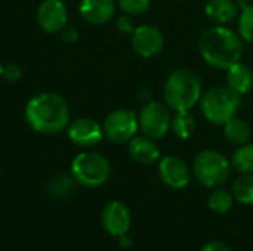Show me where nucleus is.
Here are the masks:
<instances>
[{
    "label": "nucleus",
    "mask_w": 253,
    "mask_h": 251,
    "mask_svg": "<svg viewBox=\"0 0 253 251\" xmlns=\"http://www.w3.org/2000/svg\"><path fill=\"white\" fill-rule=\"evenodd\" d=\"M22 77V68L15 64V62H9L3 65V71H1V78L9 81V83H15Z\"/></svg>",
    "instance_id": "nucleus-26"
},
{
    "label": "nucleus",
    "mask_w": 253,
    "mask_h": 251,
    "mask_svg": "<svg viewBox=\"0 0 253 251\" xmlns=\"http://www.w3.org/2000/svg\"><path fill=\"white\" fill-rule=\"evenodd\" d=\"M203 117L216 126H224L228 120L237 115L242 105V96L228 86H215L203 92L200 101Z\"/></svg>",
    "instance_id": "nucleus-4"
},
{
    "label": "nucleus",
    "mask_w": 253,
    "mask_h": 251,
    "mask_svg": "<svg viewBox=\"0 0 253 251\" xmlns=\"http://www.w3.org/2000/svg\"><path fill=\"white\" fill-rule=\"evenodd\" d=\"M104 136L113 143H127L139 130L138 117L130 109L111 111L102 123Z\"/></svg>",
    "instance_id": "nucleus-8"
},
{
    "label": "nucleus",
    "mask_w": 253,
    "mask_h": 251,
    "mask_svg": "<svg viewBox=\"0 0 253 251\" xmlns=\"http://www.w3.org/2000/svg\"><path fill=\"white\" fill-rule=\"evenodd\" d=\"M224 136L233 145H245L252 138V129L249 123L240 117H233L224 124Z\"/></svg>",
    "instance_id": "nucleus-18"
},
{
    "label": "nucleus",
    "mask_w": 253,
    "mask_h": 251,
    "mask_svg": "<svg viewBox=\"0 0 253 251\" xmlns=\"http://www.w3.org/2000/svg\"><path fill=\"white\" fill-rule=\"evenodd\" d=\"M68 139L82 148H92L98 145L104 138L102 124L89 117H82L71 121L67 127Z\"/></svg>",
    "instance_id": "nucleus-10"
},
{
    "label": "nucleus",
    "mask_w": 253,
    "mask_h": 251,
    "mask_svg": "<svg viewBox=\"0 0 253 251\" xmlns=\"http://www.w3.org/2000/svg\"><path fill=\"white\" fill-rule=\"evenodd\" d=\"M1 71H3V64L0 62V77H1Z\"/></svg>",
    "instance_id": "nucleus-31"
},
{
    "label": "nucleus",
    "mask_w": 253,
    "mask_h": 251,
    "mask_svg": "<svg viewBox=\"0 0 253 251\" xmlns=\"http://www.w3.org/2000/svg\"><path fill=\"white\" fill-rule=\"evenodd\" d=\"M73 186H74V179L70 178V176H65V175H61V176H56L53 178L49 185H47V189H49V194L55 198H62L65 195H68V192L73 191Z\"/></svg>",
    "instance_id": "nucleus-24"
},
{
    "label": "nucleus",
    "mask_w": 253,
    "mask_h": 251,
    "mask_svg": "<svg viewBox=\"0 0 253 251\" xmlns=\"http://www.w3.org/2000/svg\"><path fill=\"white\" fill-rule=\"evenodd\" d=\"M101 222L108 235L119 238L129 232L132 225V216L125 203L114 200L102 209Z\"/></svg>",
    "instance_id": "nucleus-12"
},
{
    "label": "nucleus",
    "mask_w": 253,
    "mask_h": 251,
    "mask_svg": "<svg viewBox=\"0 0 253 251\" xmlns=\"http://www.w3.org/2000/svg\"><path fill=\"white\" fill-rule=\"evenodd\" d=\"M159 176L168 188L182 189L191 180V170L182 158L166 155L159 161Z\"/></svg>",
    "instance_id": "nucleus-11"
},
{
    "label": "nucleus",
    "mask_w": 253,
    "mask_h": 251,
    "mask_svg": "<svg viewBox=\"0 0 253 251\" xmlns=\"http://www.w3.org/2000/svg\"><path fill=\"white\" fill-rule=\"evenodd\" d=\"M116 6L114 0H82L79 4V13L86 22L102 25L114 16Z\"/></svg>",
    "instance_id": "nucleus-14"
},
{
    "label": "nucleus",
    "mask_w": 253,
    "mask_h": 251,
    "mask_svg": "<svg viewBox=\"0 0 253 251\" xmlns=\"http://www.w3.org/2000/svg\"><path fill=\"white\" fill-rule=\"evenodd\" d=\"M199 52L202 59L211 67L228 70L242 59L245 44L240 34L224 25H213L202 33Z\"/></svg>",
    "instance_id": "nucleus-2"
},
{
    "label": "nucleus",
    "mask_w": 253,
    "mask_h": 251,
    "mask_svg": "<svg viewBox=\"0 0 253 251\" xmlns=\"http://www.w3.org/2000/svg\"><path fill=\"white\" fill-rule=\"evenodd\" d=\"M130 44L136 55L141 58L150 59L157 56L165 47L163 33L151 24L138 25L130 34Z\"/></svg>",
    "instance_id": "nucleus-9"
},
{
    "label": "nucleus",
    "mask_w": 253,
    "mask_h": 251,
    "mask_svg": "<svg viewBox=\"0 0 253 251\" xmlns=\"http://www.w3.org/2000/svg\"><path fill=\"white\" fill-rule=\"evenodd\" d=\"M225 71H227V75H225L227 86L231 90H234L237 95L243 96V95H248L252 90L253 71L249 65L239 61Z\"/></svg>",
    "instance_id": "nucleus-16"
},
{
    "label": "nucleus",
    "mask_w": 253,
    "mask_h": 251,
    "mask_svg": "<svg viewBox=\"0 0 253 251\" xmlns=\"http://www.w3.org/2000/svg\"><path fill=\"white\" fill-rule=\"evenodd\" d=\"M24 117L34 132L42 135H56L65 130L70 124V107L59 93L42 92L27 102Z\"/></svg>",
    "instance_id": "nucleus-1"
},
{
    "label": "nucleus",
    "mask_w": 253,
    "mask_h": 251,
    "mask_svg": "<svg viewBox=\"0 0 253 251\" xmlns=\"http://www.w3.org/2000/svg\"><path fill=\"white\" fill-rule=\"evenodd\" d=\"M234 200L240 204L251 206L253 204V173L242 175L236 179L231 188Z\"/></svg>",
    "instance_id": "nucleus-20"
},
{
    "label": "nucleus",
    "mask_w": 253,
    "mask_h": 251,
    "mask_svg": "<svg viewBox=\"0 0 253 251\" xmlns=\"http://www.w3.org/2000/svg\"><path fill=\"white\" fill-rule=\"evenodd\" d=\"M200 251H233V250H231L225 243H222V241H211V243L205 244Z\"/></svg>",
    "instance_id": "nucleus-29"
},
{
    "label": "nucleus",
    "mask_w": 253,
    "mask_h": 251,
    "mask_svg": "<svg viewBox=\"0 0 253 251\" xmlns=\"http://www.w3.org/2000/svg\"><path fill=\"white\" fill-rule=\"evenodd\" d=\"M116 28H117L120 33H123V34H132V33L135 31L136 27H135V22H133L132 16L123 13V15H120V16L117 18V21H116Z\"/></svg>",
    "instance_id": "nucleus-27"
},
{
    "label": "nucleus",
    "mask_w": 253,
    "mask_h": 251,
    "mask_svg": "<svg viewBox=\"0 0 253 251\" xmlns=\"http://www.w3.org/2000/svg\"><path fill=\"white\" fill-rule=\"evenodd\" d=\"M234 203V197L230 191L222 188H213V191L208 197V207L211 212L216 215H224L231 210Z\"/></svg>",
    "instance_id": "nucleus-21"
},
{
    "label": "nucleus",
    "mask_w": 253,
    "mask_h": 251,
    "mask_svg": "<svg viewBox=\"0 0 253 251\" xmlns=\"http://www.w3.org/2000/svg\"><path fill=\"white\" fill-rule=\"evenodd\" d=\"M239 34L243 40L253 43V4L243 6L239 13Z\"/></svg>",
    "instance_id": "nucleus-23"
},
{
    "label": "nucleus",
    "mask_w": 253,
    "mask_h": 251,
    "mask_svg": "<svg viewBox=\"0 0 253 251\" xmlns=\"http://www.w3.org/2000/svg\"><path fill=\"white\" fill-rule=\"evenodd\" d=\"M231 167L242 175L253 173V143L248 142L234 151L231 157Z\"/></svg>",
    "instance_id": "nucleus-22"
},
{
    "label": "nucleus",
    "mask_w": 253,
    "mask_h": 251,
    "mask_svg": "<svg viewBox=\"0 0 253 251\" xmlns=\"http://www.w3.org/2000/svg\"><path fill=\"white\" fill-rule=\"evenodd\" d=\"M203 95V86L197 74L187 68L173 70L163 86L165 104L172 111H190L199 104Z\"/></svg>",
    "instance_id": "nucleus-3"
},
{
    "label": "nucleus",
    "mask_w": 253,
    "mask_h": 251,
    "mask_svg": "<svg viewBox=\"0 0 253 251\" xmlns=\"http://www.w3.org/2000/svg\"><path fill=\"white\" fill-rule=\"evenodd\" d=\"M197 129L196 118L190 111H176L170 121V132L181 141L190 139Z\"/></svg>",
    "instance_id": "nucleus-19"
},
{
    "label": "nucleus",
    "mask_w": 253,
    "mask_h": 251,
    "mask_svg": "<svg viewBox=\"0 0 253 251\" xmlns=\"http://www.w3.org/2000/svg\"><path fill=\"white\" fill-rule=\"evenodd\" d=\"M111 176L110 161L99 152L84 151L71 161V178L84 188L102 186Z\"/></svg>",
    "instance_id": "nucleus-5"
},
{
    "label": "nucleus",
    "mask_w": 253,
    "mask_h": 251,
    "mask_svg": "<svg viewBox=\"0 0 253 251\" xmlns=\"http://www.w3.org/2000/svg\"><path fill=\"white\" fill-rule=\"evenodd\" d=\"M239 4L234 0H209L205 13L215 25H227L239 16Z\"/></svg>",
    "instance_id": "nucleus-17"
},
{
    "label": "nucleus",
    "mask_w": 253,
    "mask_h": 251,
    "mask_svg": "<svg viewBox=\"0 0 253 251\" xmlns=\"http://www.w3.org/2000/svg\"><path fill=\"white\" fill-rule=\"evenodd\" d=\"M130 158L139 164H154L160 158V149L154 139L148 136H135L127 142Z\"/></svg>",
    "instance_id": "nucleus-15"
},
{
    "label": "nucleus",
    "mask_w": 253,
    "mask_h": 251,
    "mask_svg": "<svg viewBox=\"0 0 253 251\" xmlns=\"http://www.w3.org/2000/svg\"><path fill=\"white\" fill-rule=\"evenodd\" d=\"M59 33H61L62 41H65V43H74L79 38V30L73 25H68V24Z\"/></svg>",
    "instance_id": "nucleus-28"
},
{
    "label": "nucleus",
    "mask_w": 253,
    "mask_h": 251,
    "mask_svg": "<svg viewBox=\"0 0 253 251\" xmlns=\"http://www.w3.org/2000/svg\"><path fill=\"white\" fill-rule=\"evenodd\" d=\"M117 6L126 15L141 16L150 9L151 0H117Z\"/></svg>",
    "instance_id": "nucleus-25"
},
{
    "label": "nucleus",
    "mask_w": 253,
    "mask_h": 251,
    "mask_svg": "<svg viewBox=\"0 0 253 251\" xmlns=\"http://www.w3.org/2000/svg\"><path fill=\"white\" fill-rule=\"evenodd\" d=\"M119 240H120V246H122V247H130V246H132V240L127 237V234L119 237Z\"/></svg>",
    "instance_id": "nucleus-30"
},
{
    "label": "nucleus",
    "mask_w": 253,
    "mask_h": 251,
    "mask_svg": "<svg viewBox=\"0 0 253 251\" xmlns=\"http://www.w3.org/2000/svg\"><path fill=\"white\" fill-rule=\"evenodd\" d=\"M40 28L46 33H59L68 24V9L62 0H43L36 13Z\"/></svg>",
    "instance_id": "nucleus-13"
},
{
    "label": "nucleus",
    "mask_w": 253,
    "mask_h": 251,
    "mask_svg": "<svg viewBox=\"0 0 253 251\" xmlns=\"http://www.w3.org/2000/svg\"><path fill=\"white\" fill-rule=\"evenodd\" d=\"M193 173L205 188H219L231 175V161L215 149L200 151L193 161Z\"/></svg>",
    "instance_id": "nucleus-6"
},
{
    "label": "nucleus",
    "mask_w": 253,
    "mask_h": 251,
    "mask_svg": "<svg viewBox=\"0 0 253 251\" xmlns=\"http://www.w3.org/2000/svg\"><path fill=\"white\" fill-rule=\"evenodd\" d=\"M170 108L159 101H148L141 108L138 123L141 132L151 139H162L170 130Z\"/></svg>",
    "instance_id": "nucleus-7"
}]
</instances>
